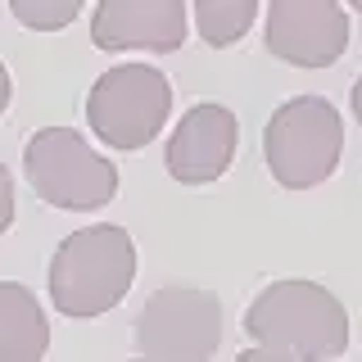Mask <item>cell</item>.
I'll list each match as a JSON object with an SVG mask.
<instances>
[{
	"label": "cell",
	"instance_id": "obj_1",
	"mask_svg": "<svg viewBox=\"0 0 362 362\" xmlns=\"http://www.w3.org/2000/svg\"><path fill=\"white\" fill-rule=\"evenodd\" d=\"M245 335L290 362H335L349 349V313L317 281H276L249 303Z\"/></svg>",
	"mask_w": 362,
	"mask_h": 362
},
{
	"label": "cell",
	"instance_id": "obj_2",
	"mask_svg": "<svg viewBox=\"0 0 362 362\" xmlns=\"http://www.w3.org/2000/svg\"><path fill=\"white\" fill-rule=\"evenodd\" d=\"M136 281V245L122 226L100 222L59 240L50 258V303L64 317H100L127 299Z\"/></svg>",
	"mask_w": 362,
	"mask_h": 362
},
{
	"label": "cell",
	"instance_id": "obj_3",
	"mask_svg": "<svg viewBox=\"0 0 362 362\" xmlns=\"http://www.w3.org/2000/svg\"><path fill=\"white\" fill-rule=\"evenodd\" d=\"M344 150V122L339 109L322 95H294L267 118L263 154L272 177L286 190H313L335 173Z\"/></svg>",
	"mask_w": 362,
	"mask_h": 362
},
{
	"label": "cell",
	"instance_id": "obj_4",
	"mask_svg": "<svg viewBox=\"0 0 362 362\" xmlns=\"http://www.w3.org/2000/svg\"><path fill=\"white\" fill-rule=\"evenodd\" d=\"M23 168L37 199L68 213H95L118 195V168L73 127H41L23 150Z\"/></svg>",
	"mask_w": 362,
	"mask_h": 362
},
{
	"label": "cell",
	"instance_id": "obj_5",
	"mask_svg": "<svg viewBox=\"0 0 362 362\" xmlns=\"http://www.w3.org/2000/svg\"><path fill=\"white\" fill-rule=\"evenodd\" d=\"M173 86L150 64H118L95 77L86 95V122L113 150H145L168 122Z\"/></svg>",
	"mask_w": 362,
	"mask_h": 362
},
{
	"label": "cell",
	"instance_id": "obj_6",
	"mask_svg": "<svg viewBox=\"0 0 362 362\" xmlns=\"http://www.w3.org/2000/svg\"><path fill=\"white\" fill-rule=\"evenodd\" d=\"M222 344V303L199 286H163L136 317L141 362H213Z\"/></svg>",
	"mask_w": 362,
	"mask_h": 362
},
{
	"label": "cell",
	"instance_id": "obj_7",
	"mask_svg": "<svg viewBox=\"0 0 362 362\" xmlns=\"http://www.w3.org/2000/svg\"><path fill=\"white\" fill-rule=\"evenodd\" d=\"M267 50L294 68H331L349 50V9L339 0H272Z\"/></svg>",
	"mask_w": 362,
	"mask_h": 362
},
{
	"label": "cell",
	"instance_id": "obj_8",
	"mask_svg": "<svg viewBox=\"0 0 362 362\" xmlns=\"http://www.w3.org/2000/svg\"><path fill=\"white\" fill-rule=\"evenodd\" d=\"M90 41L100 50H181L186 5L181 0H100L90 14Z\"/></svg>",
	"mask_w": 362,
	"mask_h": 362
},
{
	"label": "cell",
	"instance_id": "obj_9",
	"mask_svg": "<svg viewBox=\"0 0 362 362\" xmlns=\"http://www.w3.org/2000/svg\"><path fill=\"white\" fill-rule=\"evenodd\" d=\"M240 141V122L226 105H195L177 122L173 141H168V173L181 186H209L218 181L235 158Z\"/></svg>",
	"mask_w": 362,
	"mask_h": 362
},
{
	"label": "cell",
	"instance_id": "obj_10",
	"mask_svg": "<svg viewBox=\"0 0 362 362\" xmlns=\"http://www.w3.org/2000/svg\"><path fill=\"white\" fill-rule=\"evenodd\" d=\"M50 349V326L37 294L18 281H0V362H41Z\"/></svg>",
	"mask_w": 362,
	"mask_h": 362
},
{
	"label": "cell",
	"instance_id": "obj_11",
	"mask_svg": "<svg viewBox=\"0 0 362 362\" xmlns=\"http://www.w3.org/2000/svg\"><path fill=\"white\" fill-rule=\"evenodd\" d=\"M258 18L254 0H195V28L213 50H226L249 32V23Z\"/></svg>",
	"mask_w": 362,
	"mask_h": 362
},
{
	"label": "cell",
	"instance_id": "obj_12",
	"mask_svg": "<svg viewBox=\"0 0 362 362\" xmlns=\"http://www.w3.org/2000/svg\"><path fill=\"white\" fill-rule=\"evenodd\" d=\"M9 14L32 32H59L82 14V5L77 0H9Z\"/></svg>",
	"mask_w": 362,
	"mask_h": 362
},
{
	"label": "cell",
	"instance_id": "obj_13",
	"mask_svg": "<svg viewBox=\"0 0 362 362\" xmlns=\"http://www.w3.org/2000/svg\"><path fill=\"white\" fill-rule=\"evenodd\" d=\"M9 222H14V177L0 163V235L9 231Z\"/></svg>",
	"mask_w": 362,
	"mask_h": 362
},
{
	"label": "cell",
	"instance_id": "obj_14",
	"mask_svg": "<svg viewBox=\"0 0 362 362\" xmlns=\"http://www.w3.org/2000/svg\"><path fill=\"white\" fill-rule=\"evenodd\" d=\"M235 362H290V358H281V354H267V349H245Z\"/></svg>",
	"mask_w": 362,
	"mask_h": 362
},
{
	"label": "cell",
	"instance_id": "obj_15",
	"mask_svg": "<svg viewBox=\"0 0 362 362\" xmlns=\"http://www.w3.org/2000/svg\"><path fill=\"white\" fill-rule=\"evenodd\" d=\"M9 90H14V86H9V68L0 64V113L9 109Z\"/></svg>",
	"mask_w": 362,
	"mask_h": 362
},
{
	"label": "cell",
	"instance_id": "obj_16",
	"mask_svg": "<svg viewBox=\"0 0 362 362\" xmlns=\"http://www.w3.org/2000/svg\"><path fill=\"white\" fill-rule=\"evenodd\" d=\"M349 105H354V118L362 122V77L354 82V95H349Z\"/></svg>",
	"mask_w": 362,
	"mask_h": 362
},
{
	"label": "cell",
	"instance_id": "obj_17",
	"mask_svg": "<svg viewBox=\"0 0 362 362\" xmlns=\"http://www.w3.org/2000/svg\"><path fill=\"white\" fill-rule=\"evenodd\" d=\"M354 14H362V0H354Z\"/></svg>",
	"mask_w": 362,
	"mask_h": 362
}]
</instances>
